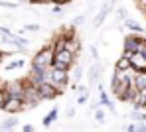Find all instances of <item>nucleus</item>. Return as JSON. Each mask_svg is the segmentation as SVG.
I'll use <instances>...</instances> for the list:
<instances>
[{"label":"nucleus","mask_w":146,"mask_h":132,"mask_svg":"<svg viewBox=\"0 0 146 132\" xmlns=\"http://www.w3.org/2000/svg\"><path fill=\"white\" fill-rule=\"evenodd\" d=\"M53 57H55V51H53L51 44H49V46H46V48H42V50H40L38 53H34L30 71H36V73H44L46 69H49V67L53 65Z\"/></svg>","instance_id":"1"},{"label":"nucleus","mask_w":146,"mask_h":132,"mask_svg":"<svg viewBox=\"0 0 146 132\" xmlns=\"http://www.w3.org/2000/svg\"><path fill=\"white\" fill-rule=\"evenodd\" d=\"M44 79L49 81V83H53L57 89H61V91H65L69 85H71V73L69 71H65V69H57V67H49L44 71Z\"/></svg>","instance_id":"2"},{"label":"nucleus","mask_w":146,"mask_h":132,"mask_svg":"<svg viewBox=\"0 0 146 132\" xmlns=\"http://www.w3.org/2000/svg\"><path fill=\"white\" fill-rule=\"evenodd\" d=\"M144 48H146V36H142V34H126L124 36V42H122V53L124 55L144 51Z\"/></svg>","instance_id":"3"},{"label":"nucleus","mask_w":146,"mask_h":132,"mask_svg":"<svg viewBox=\"0 0 146 132\" xmlns=\"http://www.w3.org/2000/svg\"><path fill=\"white\" fill-rule=\"evenodd\" d=\"M77 61V53H73L71 50H61V51H55V57H53V67L57 69H65V71H71L73 65Z\"/></svg>","instance_id":"4"},{"label":"nucleus","mask_w":146,"mask_h":132,"mask_svg":"<svg viewBox=\"0 0 146 132\" xmlns=\"http://www.w3.org/2000/svg\"><path fill=\"white\" fill-rule=\"evenodd\" d=\"M38 93H40V99L42 101H55L57 97H61V89H57L53 83H49V81H44V83H40L38 85Z\"/></svg>","instance_id":"5"},{"label":"nucleus","mask_w":146,"mask_h":132,"mask_svg":"<svg viewBox=\"0 0 146 132\" xmlns=\"http://www.w3.org/2000/svg\"><path fill=\"white\" fill-rule=\"evenodd\" d=\"M117 2H119V0H107V2H105V4L101 6V10L97 12V16L93 18V26H95V28H99V26H103V24H105L107 16H109V14H111V12L115 10Z\"/></svg>","instance_id":"6"},{"label":"nucleus","mask_w":146,"mask_h":132,"mask_svg":"<svg viewBox=\"0 0 146 132\" xmlns=\"http://www.w3.org/2000/svg\"><path fill=\"white\" fill-rule=\"evenodd\" d=\"M130 67L134 73L138 71H146V53L144 51H136V53H130Z\"/></svg>","instance_id":"7"},{"label":"nucleus","mask_w":146,"mask_h":132,"mask_svg":"<svg viewBox=\"0 0 146 132\" xmlns=\"http://www.w3.org/2000/svg\"><path fill=\"white\" fill-rule=\"evenodd\" d=\"M2 110H6V112H10V114H14V112H22V110H26V103H24V99L8 97V101L4 103V108H2Z\"/></svg>","instance_id":"8"},{"label":"nucleus","mask_w":146,"mask_h":132,"mask_svg":"<svg viewBox=\"0 0 146 132\" xmlns=\"http://www.w3.org/2000/svg\"><path fill=\"white\" fill-rule=\"evenodd\" d=\"M89 87H95L99 81H101V75H103V65L99 63V61H95L91 67H89Z\"/></svg>","instance_id":"9"},{"label":"nucleus","mask_w":146,"mask_h":132,"mask_svg":"<svg viewBox=\"0 0 146 132\" xmlns=\"http://www.w3.org/2000/svg\"><path fill=\"white\" fill-rule=\"evenodd\" d=\"M18 124H20V118L16 114H12V116H8V118H4L0 122V132H14V128Z\"/></svg>","instance_id":"10"},{"label":"nucleus","mask_w":146,"mask_h":132,"mask_svg":"<svg viewBox=\"0 0 146 132\" xmlns=\"http://www.w3.org/2000/svg\"><path fill=\"white\" fill-rule=\"evenodd\" d=\"M71 73V87L73 91H77V85H79V81H81V77H83V73H85V69L81 67V65H73V69L69 71Z\"/></svg>","instance_id":"11"},{"label":"nucleus","mask_w":146,"mask_h":132,"mask_svg":"<svg viewBox=\"0 0 146 132\" xmlns=\"http://www.w3.org/2000/svg\"><path fill=\"white\" fill-rule=\"evenodd\" d=\"M115 69H119V71H128V69H132V67H130V57L122 53L121 57L117 59V63H115Z\"/></svg>","instance_id":"12"},{"label":"nucleus","mask_w":146,"mask_h":132,"mask_svg":"<svg viewBox=\"0 0 146 132\" xmlns=\"http://www.w3.org/2000/svg\"><path fill=\"white\" fill-rule=\"evenodd\" d=\"M124 28H126L128 32H134V34H142V32H144V28L140 26L138 22L130 20V18H126V20H124Z\"/></svg>","instance_id":"13"},{"label":"nucleus","mask_w":146,"mask_h":132,"mask_svg":"<svg viewBox=\"0 0 146 132\" xmlns=\"http://www.w3.org/2000/svg\"><path fill=\"white\" fill-rule=\"evenodd\" d=\"M134 85H136V89H146V71L134 73Z\"/></svg>","instance_id":"14"},{"label":"nucleus","mask_w":146,"mask_h":132,"mask_svg":"<svg viewBox=\"0 0 146 132\" xmlns=\"http://www.w3.org/2000/svg\"><path fill=\"white\" fill-rule=\"evenodd\" d=\"M130 118L134 122H146V112H142V108H134L130 112Z\"/></svg>","instance_id":"15"},{"label":"nucleus","mask_w":146,"mask_h":132,"mask_svg":"<svg viewBox=\"0 0 146 132\" xmlns=\"http://www.w3.org/2000/svg\"><path fill=\"white\" fill-rule=\"evenodd\" d=\"M67 50H71L73 53H79V50H81V42H79L77 36L71 38V40H67Z\"/></svg>","instance_id":"16"},{"label":"nucleus","mask_w":146,"mask_h":132,"mask_svg":"<svg viewBox=\"0 0 146 132\" xmlns=\"http://www.w3.org/2000/svg\"><path fill=\"white\" fill-rule=\"evenodd\" d=\"M57 112H59V108L55 106V108H51V112L44 116V126H49L51 122H55V118H57Z\"/></svg>","instance_id":"17"},{"label":"nucleus","mask_w":146,"mask_h":132,"mask_svg":"<svg viewBox=\"0 0 146 132\" xmlns=\"http://www.w3.org/2000/svg\"><path fill=\"white\" fill-rule=\"evenodd\" d=\"M117 16H119V18H117V20H119V22H124V20H126V18H128V12H126V8H117Z\"/></svg>","instance_id":"18"},{"label":"nucleus","mask_w":146,"mask_h":132,"mask_svg":"<svg viewBox=\"0 0 146 132\" xmlns=\"http://www.w3.org/2000/svg\"><path fill=\"white\" fill-rule=\"evenodd\" d=\"M8 101V93H6V89L0 85V108H4V103Z\"/></svg>","instance_id":"19"},{"label":"nucleus","mask_w":146,"mask_h":132,"mask_svg":"<svg viewBox=\"0 0 146 132\" xmlns=\"http://www.w3.org/2000/svg\"><path fill=\"white\" fill-rule=\"evenodd\" d=\"M95 118H97V122H101V124L105 122V110H103L101 106H99V108H95Z\"/></svg>","instance_id":"20"},{"label":"nucleus","mask_w":146,"mask_h":132,"mask_svg":"<svg viewBox=\"0 0 146 132\" xmlns=\"http://www.w3.org/2000/svg\"><path fill=\"white\" fill-rule=\"evenodd\" d=\"M85 22H87V20H85V14H79V16H75V18H73V26H75V28H77V26H83Z\"/></svg>","instance_id":"21"},{"label":"nucleus","mask_w":146,"mask_h":132,"mask_svg":"<svg viewBox=\"0 0 146 132\" xmlns=\"http://www.w3.org/2000/svg\"><path fill=\"white\" fill-rule=\"evenodd\" d=\"M24 30H26V32H40L42 26H38V24H26Z\"/></svg>","instance_id":"22"},{"label":"nucleus","mask_w":146,"mask_h":132,"mask_svg":"<svg viewBox=\"0 0 146 132\" xmlns=\"http://www.w3.org/2000/svg\"><path fill=\"white\" fill-rule=\"evenodd\" d=\"M122 130H124V132H138V130H136V124H134V122L124 124V126H122Z\"/></svg>","instance_id":"23"},{"label":"nucleus","mask_w":146,"mask_h":132,"mask_svg":"<svg viewBox=\"0 0 146 132\" xmlns=\"http://www.w3.org/2000/svg\"><path fill=\"white\" fill-rule=\"evenodd\" d=\"M65 116H67V118H73V116H75V106H73V105L67 106V110H65Z\"/></svg>","instance_id":"24"},{"label":"nucleus","mask_w":146,"mask_h":132,"mask_svg":"<svg viewBox=\"0 0 146 132\" xmlns=\"http://www.w3.org/2000/svg\"><path fill=\"white\" fill-rule=\"evenodd\" d=\"M48 4H57V6H65V4H69V0H48Z\"/></svg>","instance_id":"25"},{"label":"nucleus","mask_w":146,"mask_h":132,"mask_svg":"<svg viewBox=\"0 0 146 132\" xmlns=\"http://www.w3.org/2000/svg\"><path fill=\"white\" fill-rule=\"evenodd\" d=\"M91 57L99 61V51H97V46H91Z\"/></svg>","instance_id":"26"},{"label":"nucleus","mask_w":146,"mask_h":132,"mask_svg":"<svg viewBox=\"0 0 146 132\" xmlns=\"http://www.w3.org/2000/svg\"><path fill=\"white\" fill-rule=\"evenodd\" d=\"M136 130L138 132H146V122H138V124H136Z\"/></svg>","instance_id":"27"},{"label":"nucleus","mask_w":146,"mask_h":132,"mask_svg":"<svg viewBox=\"0 0 146 132\" xmlns=\"http://www.w3.org/2000/svg\"><path fill=\"white\" fill-rule=\"evenodd\" d=\"M22 132H34V124H24L22 126Z\"/></svg>","instance_id":"28"},{"label":"nucleus","mask_w":146,"mask_h":132,"mask_svg":"<svg viewBox=\"0 0 146 132\" xmlns=\"http://www.w3.org/2000/svg\"><path fill=\"white\" fill-rule=\"evenodd\" d=\"M89 101V97H77V105H85Z\"/></svg>","instance_id":"29"},{"label":"nucleus","mask_w":146,"mask_h":132,"mask_svg":"<svg viewBox=\"0 0 146 132\" xmlns=\"http://www.w3.org/2000/svg\"><path fill=\"white\" fill-rule=\"evenodd\" d=\"M30 4H48V0H28Z\"/></svg>","instance_id":"30"},{"label":"nucleus","mask_w":146,"mask_h":132,"mask_svg":"<svg viewBox=\"0 0 146 132\" xmlns=\"http://www.w3.org/2000/svg\"><path fill=\"white\" fill-rule=\"evenodd\" d=\"M6 55H8V53H4V51H2V50H0V65H2V59H4Z\"/></svg>","instance_id":"31"},{"label":"nucleus","mask_w":146,"mask_h":132,"mask_svg":"<svg viewBox=\"0 0 146 132\" xmlns=\"http://www.w3.org/2000/svg\"><path fill=\"white\" fill-rule=\"evenodd\" d=\"M138 8H140V12H142V14L146 16V6H138Z\"/></svg>","instance_id":"32"},{"label":"nucleus","mask_w":146,"mask_h":132,"mask_svg":"<svg viewBox=\"0 0 146 132\" xmlns=\"http://www.w3.org/2000/svg\"><path fill=\"white\" fill-rule=\"evenodd\" d=\"M20 2H28V0H20Z\"/></svg>","instance_id":"33"},{"label":"nucleus","mask_w":146,"mask_h":132,"mask_svg":"<svg viewBox=\"0 0 146 132\" xmlns=\"http://www.w3.org/2000/svg\"><path fill=\"white\" fill-rule=\"evenodd\" d=\"M69 2H73V0H69Z\"/></svg>","instance_id":"34"}]
</instances>
